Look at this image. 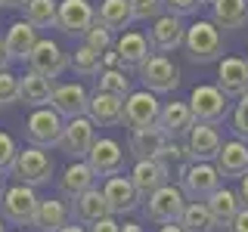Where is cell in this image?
I'll return each instance as SVG.
<instances>
[{
  "label": "cell",
  "mask_w": 248,
  "mask_h": 232,
  "mask_svg": "<svg viewBox=\"0 0 248 232\" xmlns=\"http://www.w3.org/2000/svg\"><path fill=\"white\" fill-rule=\"evenodd\" d=\"M183 46H186L189 62H199V65L223 59V34L211 19H199L192 25H186Z\"/></svg>",
  "instance_id": "obj_1"
},
{
  "label": "cell",
  "mask_w": 248,
  "mask_h": 232,
  "mask_svg": "<svg viewBox=\"0 0 248 232\" xmlns=\"http://www.w3.org/2000/svg\"><path fill=\"white\" fill-rule=\"evenodd\" d=\"M10 174L16 176V183L37 189V186L50 183V176H53V158H50V152H46V149H34V145H28V149H19L13 167H10Z\"/></svg>",
  "instance_id": "obj_2"
},
{
  "label": "cell",
  "mask_w": 248,
  "mask_h": 232,
  "mask_svg": "<svg viewBox=\"0 0 248 232\" xmlns=\"http://www.w3.org/2000/svg\"><path fill=\"white\" fill-rule=\"evenodd\" d=\"M37 204H41V198L31 186H6V195L0 201V217H3V223H13V226H34Z\"/></svg>",
  "instance_id": "obj_3"
},
{
  "label": "cell",
  "mask_w": 248,
  "mask_h": 232,
  "mask_svg": "<svg viewBox=\"0 0 248 232\" xmlns=\"http://www.w3.org/2000/svg\"><path fill=\"white\" fill-rule=\"evenodd\" d=\"M220 189V174L208 161H196V164L180 167V192L186 201H208L214 192Z\"/></svg>",
  "instance_id": "obj_4"
},
{
  "label": "cell",
  "mask_w": 248,
  "mask_h": 232,
  "mask_svg": "<svg viewBox=\"0 0 248 232\" xmlns=\"http://www.w3.org/2000/svg\"><path fill=\"white\" fill-rule=\"evenodd\" d=\"M62 130H65V121H62L50 105L34 108V112L28 115V121H25V139H28V145H34V149H53V145H59Z\"/></svg>",
  "instance_id": "obj_5"
},
{
  "label": "cell",
  "mask_w": 248,
  "mask_h": 232,
  "mask_svg": "<svg viewBox=\"0 0 248 232\" xmlns=\"http://www.w3.org/2000/svg\"><path fill=\"white\" fill-rule=\"evenodd\" d=\"M140 81H143V90L155 93V96H158V93H170V90L180 87V68L168 56L152 53V56L140 65Z\"/></svg>",
  "instance_id": "obj_6"
},
{
  "label": "cell",
  "mask_w": 248,
  "mask_h": 232,
  "mask_svg": "<svg viewBox=\"0 0 248 232\" xmlns=\"http://www.w3.org/2000/svg\"><path fill=\"white\" fill-rule=\"evenodd\" d=\"M189 112L196 118V124H220L230 112V99L211 84H199L189 93Z\"/></svg>",
  "instance_id": "obj_7"
},
{
  "label": "cell",
  "mask_w": 248,
  "mask_h": 232,
  "mask_svg": "<svg viewBox=\"0 0 248 232\" xmlns=\"http://www.w3.org/2000/svg\"><path fill=\"white\" fill-rule=\"evenodd\" d=\"M158 115H161V102L155 99V93L149 90H134L124 99V118L121 124L134 130H146V127H158Z\"/></svg>",
  "instance_id": "obj_8"
},
{
  "label": "cell",
  "mask_w": 248,
  "mask_h": 232,
  "mask_svg": "<svg viewBox=\"0 0 248 232\" xmlns=\"http://www.w3.org/2000/svg\"><path fill=\"white\" fill-rule=\"evenodd\" d=\"M183 207H186V195L180 192V186L168 183L165 189H158L155 195L146 198L143 214H146V220H152V223H158V226H165V223H177V220H180Z\"/></svg>",
  "instance_id": "obj_9"
},
{
  "label": "cell",
  "mask_w": 248,
  "mask_h": 232,
  "mask_svg": "<svg viewBox=\"0 0 248 232\" xmlns=\"http://www.w3.org/2000/svg\"><path fill=\"white\" fill-rule=\"evenodd\" d=\"M68 65H72L68 53L62 50L56 41H50V37H41V41H37V46L31 50V56H28V72L41 74V77H46V81L59 77Z\"/></svg>",
  "instance_id": "obj_10"
},
{
  "label": "cell",
  "mask_w": 248,
  "mask_h": 232,
  "mask_svg": "<svg viewBox=\"0 0 248 232\" xmlns=\"http://www.w3.org/2000/svg\"><path fill=\"white\" fill-rule=\"evenodd\" d=\"M93 143H96V130H93V121L87 118V115H84V118H75V121H65L59 149L65 152L72 161H87Z\"/></svg>",
  "instance_id": "obj_11"
},
{
  "label": "cell",
  "mask_w": 248,
  "mask_h": 232,
  "mask_svg": "<svg viewBox=\"0 0 248 232\" xmlns=\"http://www.w3.org/2000/svg\"><path fill=\"white\" fill-rule=\"evenodd\" d=\"M96 22V10L90 6V0H59V13H56V28L62 34H78L84 37Z\"/></svg>",
  "instance_id": "obj_12"
},
{
  "label": "cell",
  "mask_w": 248,
  "mask_h": 232,
  "mask_svg": "<svg viewBox=\"0 0 248 232\" xmlns=\"http://www.w3.org/2000/svg\"><path fill=\"white\" fill-rule=\"evenodd\" d=\"M130 183H134L137 195L146 201L149 195H155L158 189H165V186L170 183L168 161H161V158H155V161H137L134 170H130Z\"/></svg>",
  "instance_id": "obj_13"
},
{
  "label": "cell",
  "mask_w": 248,
  "mask_h": 232,
  "mask_svg": "<svg viewBox=\"0 0 248 232\" xmlns=\"http://www.w3.org/2000/svg\"><path fill=\"white\" fill-rule=\"evenodd\" d=\"M103 198H106V204H108V211H112V217L134 214L137 207H140V201H143V198L137 195L130 176H121V174L108 176V180L103 183Z\"/></svg>",
  "instance_id": "obj_14"
},
{
  "label": "cell",
  "mask_w": 248,
  "mask_h": 232,
  "mask_svg": "<svg viewBox=\"0 0 248 232\" xmlns=\"http://www.w3.org/2000/svg\"><path fill=\"white\" fill-rule=\"evenodd\" d=\"M87 105H90V93L84 90V84H59V87H53L50 108L59 118H68V121L84 118Z\"/></svg>",
  "instance_id": "obj_15"
},
{
  "label": "cell",
  "mask_w": 248,
  "mask_h": 232,
  "mask_svg": "<svg viewBox=\"0 0 248 232\" xmlns=\"http://www.w3.org/2000/svg\"><path fill=\"white\" fill-rule=\"evenodd\" d=\"M220 145H223V139H220V130H217L214 124H196V127L189 130V136H186L189 164H196V161H208V164H214Z\"/></svg>",
  "instance_id": "obj_16"
},
{
  "label": "cell",
  "mask_w": 248,
  "mask_h": 232,
  "mask_svg": "<svg viewBox=\"0 0 248 232\" xmlns=\"http://www.w3.org/2000/svg\"><path fill=\"white\" fill-rule=\"evenodd\" d=\"M87 167L96 176H115V174H121V167H124V149L115 143L112 136L96 139L93 149H90V155H87Z\"/></svg>",
  "instance_id": "obj_17"
},
{
  "label": "cell",
  "mask_w": 248,
  "mask_h": 232,
  "mask_svg": "<svg viewBox=\"0 0 248 232\" xmlns=\"http://www.w3.org/2000/svg\"><path fill=\"white\" fill-rule=\"evenodd\" d=\"M217 90L227 99H242L248 93V62L227 56L217 65Z\"/></svg>",
  "instance_id": "obj_18"
},
{
  "label": "cell",
  "mask_w": 248,
  "mask_h": 232,
  "mask_svg": "<svg viewBox=\"0 0 248 232\" xmlns=\"http://www.w3.org/2000/svg\"><path fill=\"white\" fill-rule=\"evenodd\" d=\"M183 37H186V25L183 19H177V15H158V19L152 22L149 28V46L152 50H158L161 56L165 53H174L177 46H183Z\"/></svg>",
  "instance_id": "obj_19"
},
{
  "label": "cell",
  "mask_w": 248,
  "mask_h": 232,
  "mask_svg": "<svg viewBox=\"0 0 248 232\" xmlns=\"http://www.w3.org/2000/svg\"><path fill=\"white\" fill-rule=\"evenodd\" d=\"M192 127H196V118H192V112H189V102H168V105H161L158 130L170 139V143L189 136Z\"/></svg>",
  "instance_id": "obj_20"
},
{
  "label": "cell",
  "mask_w": 248,
  "mask_h": 232,
  "mask_svg": "<svg viewBox=\"0 0 248 232\" xmlns=\"http://www.w3.org/2000/svg\"><path fill=\"white\" fill-rule=\"evenodd\" d=\"M112 50H115V56H118V65H121V68H127V65L140 68L146 59L152 56L149 37H146V34H140V31H124L118 41H115Z\"/></svg>",
  "instance_id": "obj_21"
},
{
  "label": "cell",
  "mask_w": 248,
  "mask_h": 232,
  "mask_svg": "<svg viewBox=\"0 0 248 232\" xmlns=\"http://www.w3.org/2000/svg\"><path fill=\"white\" fill-rule=\"evenodd\" d=\"M214 167L220 176H239L242 180L248 174V143H242V139H227L214 158Z\"/></svg>",
  "instance_id": "obj_22"
},
{
  "label": "cell",
  "mask_w": 248,
  "mask_h": 232,
  "mask_svg": "<svg viewBox=\"0 0 248 232\" xmlns=\"http://www.w3.org/2000/svg\"><path fill=\"white\" fill-rule=\"evenodd\" d=\"M37 28H31L25 19L22 22H13L10 31H6V37H3V46H6V56H10V62H28L31 56V50L37 46Z\"/></svg>",
  "instance_id": "obj_23"
},
{
  "label": "cell",
  "mask_w": 248,
  "mask_h": 232,
  "mask_svg": "<svg viewBox=\"0 0 248 232\" xmlns=\"http://www.w3.org/2000/svg\"><path fill=\"white\" fill-rule=\"evenodd\" d=\"M72 217L75 223H81V226H93V223H99L103 217H112V211H108L106 198H103V189H87L84 195H78L72 201Z\"/></svg>",
  "instance_id": "obj_24"
},
{
  "label": "cell",
  "mask_w": 248,
  "mask_h": 232,
  "mask_svg": "<svg viewBox=\"0 0 248 232\" xmlns=\"http://www.w3.org/2000/svg\"><path fill=\"white\" fill-rule=\"evenodd\" d=\"M87 118L93 121V127H115V124H121V118H124V99L96 90L90 96Z\"/></svg>",
  "instance_id": "obj_25"
},
{
  "label": "cell",
  "mask_w": 248,
  "mask_h": 232,
  "mask_svg": "<svg viewBox=\"0 0 248 232\" xmlns=\"http://www.w3.org/2000/svg\"><path fill=\"white\" fill-rule=\"evenodd\" d=\"M127 145H130V152H134V158H137V161H155V158L165 161L168 136L161 133L158 127H146V130H134Z\"/></svg>",
  "instance_id": "obj_26"
},
{
  "label": "cell",
  "mask_w": 248,
  "mask_h": 232,
  "mask_svg": "<svg viewBox=\"0 0 248 232\" xmlns=\"http://www.w3.org/2000/svg\"><path fill=\"white\" fill-rule=\"evenodd\" d=\"M93 180H96V174L87 167V161H72L59 176V192L68 201H75L78 195H84L87 189H93Z\"/></svg>",
  "instance_id": "obj_27"
},
{
  "label": "cell",
  "mask_w": 248,
  "mask_h": 232,
  "mask_svg": "<svg viewBox=\"0 0 248 232\" xmlns=\"http://www.w3.org/2000/svg\"><path fill=\"white\" fill-rule=\"evenodd\" d=\"M72 223V207L59 198H41L37 204V217H34V229L41 232H59L62 226Z\"/></svg>",
  "instance_id": "obj_28"
},
{
  "label": "cell",
  "mask_w": 248,
  "mask_h": 232,
  "mask_svg": "<svg viewBox=\"0 0 248 232\" xmlns=\"http://www.w3.org/2000/svg\"><path fill=\"white\" fill-rule=\"evenodd\" d=\"M50 99H53V81H46L34 72L19 77V102H25L31 108H46Z\"/></svg>",
  "instance_id": "obj_29"
},
{
  "label": "cell",
  "mask_w": 248,
  "mask_h": 232,
  "mask_svg": "<svg viewBox=\"0 0 248 232\" xmlns=\"http://www.w3.org/2000/svg\"><path fill=\"white\" fill-rule=\"evenodd\" d=\"M211 22L217 28H245L248 25V0H214Z\"/></svg>",
  "instance_id": "obj_30"
},
{
  "label": "cell",
  "mask_w": 248,
  "mask_h": 232,
  "mask_svg": "<svg viewBox=\"0 0 248 232\" xmlns=\"http://www.w3.org/2000/svg\"><path fill=\"white\" fill-rule=\"evenodd\" d=\"M205 207L211 211V217H214L217 226H230L232 217L242 211V201H239V192H232V189H227V186H220V189H217L214 195L205 201Z\"/></svg>",
  "instance_id": "obj_31"
},
{
  "label": "cell",
  "mask_w": 248,
  "mask_h": 232,
  "mask_svg": "<svg viewBox=\"0 0 248 232\" xmlns=\"http://www.w3.org/2000/svg\"><path fill=\"white\" fill-rule=\"evenodd\" d=\"M96 22L106 25L112 34H115V31L124 34V28H130V22H134L130 3H127V0H103V3H99V13H96Z\"/></svg>",
  "instance_id": "obj_32"
},
{
  "label": "cell",
  "mask_w": 248,
  "mask_h": 232,
  "mask_svg": "<svg viewBox=\"0 0 248 232\" xmlns=\"http://www.w3.org/2000/svg\"><path fill=\"white\" fill-rule=\"evenodd\" d=\"M177 226H180L183 232H214L217 223H214L211 211L205 207V201H186V207H183L180 220H177Z\"/></svg>",
  "instance_id": "obj_33"
},
{
  "label": "cell",
  "mask_w": 248,
  "mask_h": 232,
  "mask_svg": "<svg viewBox=\"0 0 248 232\" xmlns=\"http://www.w3.org/2000/svg\"><path fill=\"white\" fill-rule=\"evenodd\" d=\"M59 0H31L25 6V22L31 28H56Z\"/></svg>",
  "instance_id": "obj_34"
},
{
  "label": "cell",
  "mask_w": 248,
  "mask_h": 232,
  "mask_svg": "<svg viewBox=\"0 0 248 232\" xmlns=\"http://www.w3.org/2000/svg\"><path fill=\"white\" fill-rule=\"evenodd\" d=\"M99 93L127 99L134 90H130V77L124 74V68H103V72H99Z\"/></svg>",
  "instance_id": "obj_35"
},
{
  "label": "cell",
  "mask_w": 248,
  "mask_h": 232,
  "mask_svg": "<svg viewBox=\"0 0 248 232\" xmlns=\"http://www.w3.org/2000/svg\"><path fill=\"white\" fill-rule=\"evenodd\" d=\"M68 59H72V65H68V68H75L81 77H93V74L103 72V56H99V53H93L90 46H84V44L78 46Z\"/></svg>",
  "instance_id": "obj_36"
},
{
  "label": "cell",
  "mask_w": 248,
  "mask_h": 232,
  "mask_svg": "<svg viewBox=\"0 0 248 232\" xmlns=\"http://www.w3.org/2000/svg\"><path fill=\"white\" fill-rule=\"evenodd\" d=\"M84 46H90L93 53H99V56H106L108 50L115 46V34L108 31L106 25H99V22H93V28L84 34Z\"/></svg>",
  "instance_id": "obj_37"
},
{
  "label": "cell",
  "mask_w": 248,
  "mask_h": 232,
  "mask_svg": "<svg viewBox=\"0 0 248 232\" xmlns=\"http://www.w3.org/2000/svg\"><path fill=\"white\" fill-rule=\"evenodd\" d=\"M130 13H134V22H155L158 15H165V3L161 0H127Z\"/></svg>",
  "instance_id": "obj_38"
},
{
  "label": "cell",
  "mask_w": 248,
  "mask_h": 232,
  "mask_svg": "<svg viewBox=\"0 0 248 232\" xmlns=\"http://www.w3.org/2000/svg\"><path fill=\"white\" fill-rule=\"evenodd\" d=\"M19 102V77L10 72H0V105Z\"/></svg>",
  "instance_id": "obj_39"
},
{
  "label": "cell",
  "mask_w": 248,
  "mask_h": 232,
  "mask_svg": "<svg viewBox=\"0 0 248 232\" xmlns=\"http://www.w3.org/2000/svg\"><path fill=\"white\" fill-rule=\"evenodd\" d=\"M16 155H19V145H16V139L10 133H3L0 130V174H6V170L13 167Z\"/></svg>",
  "instance_id": "obj_40"
},
{
  "label": "cell",
  "mask_w": 248,
  "mask_h": 232,
  "mask_svg": "<svg viewBox=\"0 0 248 232\" xmlns=\"http://www.w3.org/2000/svg\"><path fill=\"white\" fill-rule=\"evenodd\" d=\"M161 3H165L168 15H177V19H183V15H192V13H199L202 0H161Z\"/></svg>",
  "instance_id": "obj_41"
},
{
  "label": "cell",
  "mask_w": 248,
  "mask_h": 232,
  "mask_svg": "<svg viewBox=\"0 0 248 232\" xmlns=\"http://www.w3.org/2000/svg\"><path fill=\"white\" fill-rule=\"evenodd\" d=\"M232 130L242 136V143L248 139V93H245L242 99H239L236 112H232Z\"/></svg>",
  "instance_id": "obj_42"
},
{
  "label": "cell",
  "mask_w": 248,
  "mask_h": 232,
  "mask_svg": "<svg viewBox=\"0 0 248 232\" xmlns=\"http://www.w3.org/2000/svg\"><path fill=\"white\" fill-rule=\"evenodd\" d=\"M87 232H121V223L115 220V217H103L99 223H93V226H87Z\"/></svg>",
  "instance_id": "obj_43"
},
{
  "label": "cell",
  "mask_w": 248,
  "mask_h": 232,
  "mask_svg": "<svg viewBox=\"0 0 248 232\" xmlns=\"http://www.w3.org/2000/svg\"><path fill=\"white\" fill-rule=\"evenodd\" d=\"M230 232H248V207H242L236 217H232V223L227 226Z\"/></svg>",
  "instance_id": "obj_44"
},
{
  "label": "cell",
  "mask_w": 248,
  "mask_h": 232,
  "mask_svg": "<svg viewBox=\"0 0 248 232\" xmlns=\"http://www.w3.org/2000/svg\"><path fill=\"white\" fill-rule=\"evenodd\" d=\"M239 201H242V207H248V174L242 176V183H239Z\"/></svg>",
  "instance_id": "obj_45"
},
{
  "label": "cell",
  "mask_w": 248,
  "mask_h": 232,
  "mask_svg": "<svg viewBox=\"0 0 248 232\" xmlns=\"http://www.w3.org/2000/svg\"><path fill=\"white\" fill-rule=\"evenodd\" d=\"M6 65H10V56H6V46L0 41V72H6Z\"/></svg>",
  "instance_id": "obj_46"
},
{
  "label": "cell",
  "mask_w": 248,
  "mask_h": 232,
  "mask_svg": "<svg viewBox=\"0 0 248 232\" xmlns=\"http://www.w3.org/2000/svg\"><path fill=\"white\" fill-rule=\"evenodd\" d=\"M31 0H3V6H13V10H25Z\"/></svg>",
  "instance_id": "obj_47"
},
{
  "label": "cell",
  "mask_w": 248,
  "mask_h": 232,
  "mask_svg": "<svg viewBox=\"0 0 248 232\" xmlns=\"http://www.w3.org/2000/svg\"><path fill=\"white\" fill-rule=\"evenodd\" d=\"M59 232H87V226H81V223H68V226H62Z\"/></svg>",
  "instance_id": "obj_48"
},
{
  "label": "cell",
  "mask_w": 248,
  "mask_h": 232,
  "mask_svg": "<svg viewBox=\"0 0 248 232\" xmlns=\"http://www.w3.org/2000/svg\"><path fill=\"white\" fill-rule=\"evenodd\" d=\"M121 232H143V226H137V223H124Z\"/></svg>",
  "instance_id": "obj_49"
},
{
  "label": "cell",
  "mask_w": 248,
  "mask_h": 232,
  "mask_svg": "<svg viewBox=\"0 0 248 232\" xmlns=\"http://www.w3.org/2000/svg\"><path fill=\"white\" fill-rule=\"evenodd\" d=\"M158 232H183L180 226H177V223H165V226H161Z\"/></svg>",
  "instance_id": "obj_50"
},
{
  "label": "cell",
  "mask_w": 248,
  "mask_h": 232,
  "mask_svg": "<svg viewBox=\"0 0 248 232\" xmlns=\"http://www.w3.org/2000/svg\"><path fill=\"white\" fill-rule=\"evenodd\" d=\"M3 195H6V176L0 174V201H3Z\"/></svg>",
  "instance_id": "obj_51"
},
{
  "label": "cell",
  "mask_w": 248,
  "mask_h": 232,
  "mask_svg": "<svg viewBox=\"0 0 248 232\" xmlns=\"http://www.w3.org/2000/svg\"><path fill=\"white\" fill-rule=\"evenodd\" d=\"M0 232H6V223H3V217H0Z\"/></svg>",
  "instance_id": "obj_52"
},
{
  "label": "cell",
  "mask_w": 248,
  "mask_h": 232,
  "mask_svg": "<svg viewBox=\"0 0 248 232\" xmlns=\"http://www.w3.org/2000/svg\"><path fill=\"white\" fill-rule=\"evenodd\" d=\"M202 3H214V0H202Z\"/></svg>",
  "instance_id": "obj_53"
},
{
  "label": "cell",
  "mask_w": 248,
  "mask_h": 232,
  "mask_svg": "<svg viewBox=\"0 0 248 232\" xmlns=\"http://www.w3.org/2000/svg\"><path fill=\"white\" fill-rule=\"evenodd\" d=\"M0 6H3V0H0Z\"/></svg>",
  "instance_id": "obj_54"
},
{
  "label": "cell",
  "mask_w": 248,
  "mask_h": 232,
  "mask_svg": "<svg viewBox=\"0 0 248 232\" xmlns=\"http://www.w3.org/2000/svg\"><path fill=\"white\" fill-rule=\"evenodd\" d=\"M245 62H248V59H245Z\"/></svg>",
  "instance_id": "obj_55"
}]
</instances>
